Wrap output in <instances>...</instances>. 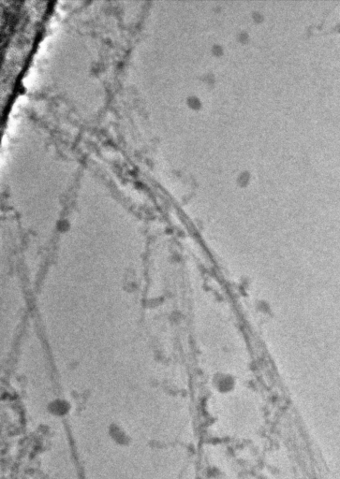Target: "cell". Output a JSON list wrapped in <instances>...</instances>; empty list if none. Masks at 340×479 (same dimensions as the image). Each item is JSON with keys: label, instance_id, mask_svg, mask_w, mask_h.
<instances>
[{"label": "cell", "instance_id": "6da1fadb", "mask_svg": "<svg viewBox=\"0 0 340 479\" xmlns=\"http://www.w3.org/2000/svg\"><path fill=\"white\" fill-rule=\"evenodd\" d=\"M214 385L217 392L221 393H229L233 392L235 386V380L233 376L227 374L217 375L214 380Z\"/></svg>", "mask_w": 340, "mask_h": 479}]
</instances>
